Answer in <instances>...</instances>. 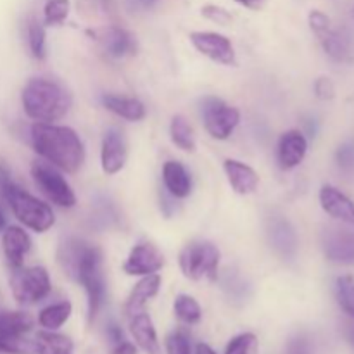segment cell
<instances>
[{"mask_svg":"<svg viewBox=\"0 0 354 354\" xmlns=\"http://www.w3.org/2000/svg\"><path fill=\"white\" fill-rule=\"evenodd\" d=\"M102 251L99 245L80 237H66L59 244L57 263L64 275L82 283L88 299V324L99 315L106 299V280L102 272Z\"/></svg>","mask_w":354,"mask_h":354,"instance_id":"1","label":"cell"},{"mask_svg":"<svg viewBox=\"0 0 354 354\" xmlns=\"http://www.w3.org/2000/svg\"><path fill=\"white\" fill-rule=\"evenodd\" d=\"M31 145L38 156L66 173H76L85 162V145L73 128L54 123H35Z\"/></svg>","mask_w":354,"mask_h":354,"instance_id":"2","label":"cell"},{"mask_svg":"<svg viewBox=\"0 0 354 354\" xmlns=\"http://www.w3.org/2000/svg\"><path fill=\"white\" fill-rule=\"evenodd\" d=\"M21 102L28 118L37 123H54L62 120L71 107V93L59 80L37 76L24 85Z\"/></svg>","mask_w":354,"mask_h":354,"instance_id":"3","label":"cell"},{"mask_svg":"<svg viewBox=\"0 0 354 354\" xmlns=\"http://www.w3.org/2000/svg\"><path fill=\"white\" fill-rule=\"evenodd\" d=\"M0 192L14 216L30 230L44 234L55 223L54 211L50 209V206L14 183L9 169L2 162H0Z\"/></svg>","mask_w":354,"mask_h":354,"instance_id":"4","label":"cell"},{"mask_svg":"<svg viewBox=\"0 0 354 354\" xmlns=\"http://www.w3.org/2000/svg\"><path fill=\"white\" fill-rule=\"evenodd\" d=\"M220 251L209 241H192L180 252V268L189 280L207 279L216 282Z\"/></svg>","mask_w":354,"mask_h":354,"instance_id":"5","label":"cell"},{"mask_svg":"<svg viewBox=\"0 0 354 354\" xmlns=\"http://www.w3.org/2000/svg\"><path fill=\"white\" fill-rule=\"evenodd\" d=\"M10 290L21 306H31L50 294L52 282L48 272L41 266H31V268H17L12 270L10 275Z\"/></svg>","mask_w":354,"mask_h":354,"instance_id":"6","label":"cell"},{"mask_svg":"<svg viewBox=\"0 0 354 354\" xmlns=\"http://www.w3.org/2000/svg\"><path fill=\"white\" fill-rule=\"evenodd\" d=\"M308 23H310L311 31L318 41L322 44L324 50L327 52L328 57L334 59L335 62H353L354 52L351 41L348 40L344 33L334 30L330 23V17L322 10L313 9L308 16Z\"/></svg>","mask_w":354,"mask_h":354,"instance_id":"7","label":"cell"},{"mask_svg":"<svg viewBox=\"0 0 354 354\" xmlns=\"http://www.w3.org/2000/svg\"><path fill=\"white\" fill-rule=\"evenodd\" d=\"M201 116L206 131L216 140H227L241 121V113L237 107L213 95L201 100Z\"/></svg>","mask_w":354,"mask_h":354,"instance_id":"8","label":"cell"},{"mask_svg":"<svg viewBox=\"0 0 354 354\" xmlns=\"http://www.w3.org/2000/svg\"><path fill=\"white\" fill-rule=\"evenodd\" d=\"M31 176L40 189V192L47 197L50 203L59 207H73L76 204V196L64 176L50 165L35 161L31 165Z\"/></svg>","mask_w":354,"mask_h":354,"instance_id":"9","label":"cell"},{"mask_svg":"<svg viewBox=\"0 0 354 354\" xmlns=\"http://www.w3.org/2000/svg\"><path fill=\"white\" fill-rule=\"evenodd\" d=\"M322 249L335 265H354V227H328L322 232Z\"/></svg>","mask_w":354,"mask_h":354,"instance_id":"10","label":"cell"},{"mask_svg":"<svg viewBox=\"0 0 354 354\" xmlns=\"http://www.w3.org/2000/svg\"><path fill=\"white\" fill-rule=\"evenodd\" d=\"M189 38L197 52L206 55L213 62L223 66L235 64L234 45H232L230 38H227L225 35L216 33V31H192Z\"/></svg>","mask_w":354,"mask_h":354,"instance_id":"11","label":"cell"},{"mask_svg":"<svg viewBox=\"0 0 354 354\" xmlns=\"http://www.w3.org/2000/svg\"><path fill=\"white\" fill-rule=\"evenodd\" d=\"M165 266V256L151 242H138L131 248L123 272L130 277H145L158 273Z\"/></svg>","mask_w":354,"mask_h":354,"instance_id":"12","label":"cell"},{"mask_svg":"<svg viewBox=\"0 0 354 354\" xmlns=\"http://www.w3.org/2000/svg\"><path fill=\"white\" fill-rule=\"evenodd\" d=\"M268 241L277 254L286 261L296 259L299 251V239H297L296 228L287 218L272 216L268 221Z\"/></svg>","mask_w":354,"mask_h":354,"instance_id":"13","label":"cell"},{"mask_svg":"<svg viewBox=\"0 0 354 354\" xmlns=\"http://www.w3.org/2000/svg\"><path fill=\"white\" fill-rule=\"evenodd\" d=\"M128 159V144L123 131L109 128L104 133L102 149H100V165L106 175H116L124 168Z\"/></svg>","mask_w":354,"mask_h":354,"instance_id":"14","label":"cell"},{"mask_svg":"<svg viewBox=\"0 0 354 354\" xmlns=\"http://www.w3.org/2000/svg\"><path fill=\"white\" fill-rule=\"evenodd\" d=\"M308 152V140L303 131L289 130L280 137L277 145V162L283 171L297 168Z\"/></svg>","mask_w":354,"mask_h":354,"instance_id":"15","label":"cell"},{"mask_svg":"<svg viewBox=\"0 0 354 354\" xmlns=\"http://www.w3.org/2000/svg\"><path fill=\"white\" fill-rule=\"evenodd\" d=\"M320 204L322 209L332 216L334 220L341 221L342 225L354 227V203L346 194H342L337 187L324 185L320 189Z\"/></svg>","mask_w":354,"mask_h":354,"instance_id":"16","label":"cell"},{"mask_svg":"<svg viewBox=\"0 0 354 354\" xmlns=\"http://www.w3.org/2000/svg\"><path fill=\"white\" fill-rule=\"evenodd\" d=\"M2 249L6 254L7 265L10 270H17L23 266L24 256L30 252L31 249V239L24 228L10 225V227L3 228L2 235Z\"/></svg>","mask_w":354,"mask_h":354,"instance_id":"17","label":"cell"},{"mask_svg":"<svg viewBox=\"0 0 354 354\" xmlns=\"http://www.w3.org/2000/svg\"><path fill=\"white\" fill-rule=\"evenodd\" d=\"M100 44H102L104 50L107 52V55L114 59H123L135 55L138 50L137 38L133 33H130L124 28L111 26L100 33L99 37Z\"/></svg>","mask_w":354,"mask_h":354,"instance_id":"18","label":"cell"},{"mask_svg":"<svg viewBox=\"0 0 354 354\" xmlns=\"http://www.w3.org/2000/svg\"><path fill=\"white\" fill-rule=\"evenodd\" d=\"M223 169L228 178V183H230L232 190L235 194L249 196V194L256 192L259 185V176L251 166L239 161V159H225Z\"/></svg>","mask_w":354,"mask_h":354,"instance_id":"19","label":"cell"},{"mask_svg":"<svg viewBox=\"0 0 354 354\" xmlns=\"http://www.w3.org/2000/svg\"><path fill=\"white\" fill-rule=\"evenodd\" d=\"M159 287H161V277H159L158 273L142 277V279L135 283L130 296H128L127 303H124V315L130 318L133 317V315L144 311L145 304H147L152 297L158 296Z\"/></svg>","mask_w":354,"mask_h":354,"instance_id":"20","label":"cell"},{"mask_svg":"<svg viewBox=\"0 0 354 354\" xmlns=\"http://www.w3.org/2000/svg\"><path fill=\"white\" fill-rule=\"evenodd\" d=\"M130 334L133 335L137 346L145 354H161L158 332H156L151 317L145 311L130 317Z\"/></svg>","mask_w":354,"mask_h":354,"instance_id":"21","label":"cell"},{"mask_svg":"<svg viewBox=\"0 0 354 354\" xmlns=\"http://www.w3.org/2000/svg\"><path fill=\"white\" fill-rule=\"evenodd\" d=\"M162 182L166 192L175 199H185L192 192V176L178 161H166L162 166Z\"/></svg>","mask_w":354,"mask_h":354,"instance_id":"22","label":"cell"},{"mask_svg":"<svg viewBox=\"0 0 354 354\" xmlns=\"http://www.w3.org/2000/svg\"><path fill=\"white\" fill-rule=\"evenodd\" d=\"M102 104L107 111L128 121H142L147 114L144 104L135 97L106 93V95H102Z\"/></svg>","mask_w":354,"mask_h":354,"instance_id":"23","label":"cell"},{"mask_svg":"<svg viewBox=\"0 0 354 354\" xmlns=\"http://www.w3.org/2000/svg\"><path fill=\"white\" fill-rule=\"evenodd\" d=\"M216 282H220L221 289L232 303H245L251 296V286L235 268H227L218 273Z\"/></svg>","mask_w":354,"mask_h":354,"instance_id":"24","label":"cell"},{"mask_svg":"<svg viewBox=\"0 0 354 354\" xmlns=\"http://www.w3.org/2000/svg\"><path fill=\"white\" fill-rule=\"evenodd\" d=\"M33 328V318L24 311H9L0 306V334L24 335Z\"/></svg>","mask_w":354,"mask_h":354,"instance_id":"25","label":"cell"},{"mask_svg":"<svg viewBox=\"0 0 354 354\" xmlns=\"http://www.w3.org/2000/svg\"><path fill=\"white\" fill-rule=\"evenodd\" d=\"M73 306L69 301H61V303L50 304V306L44 308V310L38 313V324L40 327H44L45 330H59L66 322L71 317Z\"/></svg>","mask_w":354,"mask_h":354,"instance_id":"26","label":"cell"},{"mask_svg":"<svg viewBox=\"0 0 354 354\" xmlns=\"http://www.w3.org/2000/svg\"><path fill=\"white\" fill-rule=\"evenodd\" d=\"M35 342H37V354H73L71 339L57 332H38Z\"/></svg>","mask_w":354,"mask_h":354,"instance_id":"27","label":"cell"},{"mask_svg":"<svg viewBox=\"0 0 354 354\" xmlns=\"http://www.w3.org/2000/svg\"><path fill=\"white\" fill-rule=\"evenodd\" d=\"M169 137L171 142L178 149L185 152H194L196 151V137H194V130L190 127V123L187 121L185 116L182 114H176L173 116L171 123H169Z\"/></svg>","mask_w":354,"mask_h":354,"instance_id":"28","label":"cell"},{"mask_svg":"<svg viewBox=\"0 0 354 354\" xmlns=\"http://www.w3.org/2000/svg\"><path fill=\"white\" fill-rule=\"evenodd\" d=\"M173 311H175L176 318L187 325L199 324L201 318H203V310H201L199 303L189 294H180L175 297Z\"/></svg>","mask_w":354,"mask_h":354,"instance_id":"29","label":"cell"},{"mask_svg":"<svg viewBox=\"0 0 354 354\" xmlns=\"http://www.w3.org/2000/svg\"><path fill=\"white\" fill-rule=\"evenodd\" d=\"M26 35L31 55L35 59H40V61L45 59V55H47V48H45V38H47V35H45V26L35 16H31L28 19Z\"/></svg>","mask_w":354,"mask_h":354,"instance_id":"30","label":"cell"},{"mask_svg":"<svg viewBox=\"0 0 354 354\" xmlns=\"http://www.w3.org/2000/svg\"><path fill=\"white\" fill-rule=\"evenodd\" d=\"M335 297L341 310L354 320V277L342 275L335 280Z\"/></svg>","mask_w":354,"mask_h":354,"instance_id":"31","label":"cell"},{"mask_svg":"<svg viewBox=\"0 0 354 354\" xmlns=\"http://www.w3.org/2000/svg\"><path fill=\"white\" fill-rule=\"evenodd\" d=\"M0 354H37V342L24 335L0 334Z\"/></svg>","mask_w":354,"mask_h":354,"instance_id":"32","label":"cell"},{"mask_svg":"<svg viewBox=\"0 0 354 354\" xmlns=\"http://www.w3.org/2000/svg\"><path fill=\"white\" fill-rule=\"evenodd\" d=\"M69 0H47L44 7V21L47 26H61L69 16Z\"/></svg>","mask_w":354,"mask_h":354,"instance_id":"33","label":"cell"},{"mask_svg":"<svg viewBox=\"0 0 354 354\" xmlns=\"http://www.w3.org/2000/svg\"><path fill=\"white\" fill-rule=\"evenodd\" d=\"M258 337L251 332H245L228 342L225 354H258Z\"/></svg>","mask_w":354,"mask_h":354,"instance_id":"34","label":"cell"},{"mask_svg":"<svg viewBox=\"0 0 354 354\" xmlns=\"http://www.w3.org/2000/svg\"><path fill=\"white\" fill-rule=\"evenodd\" d=\"M166 354H192V346H190V339L187 337L185 332L176 330L166 337L165 341Z\"/></svg>","mask_w":354,"mask_h":354,"instance_id":"35","label":"cell"},{"mask_svg":"<svg viewBox=\"0 0 354 354\" xmlns=\"http://www.w3.org/2000/svg\"><path fill=\"white\" fill-rule=\"evenodd\" d=\"M201 14H203L204 19L211 21V23L220 24V26H228V24L234 21L232 14L228 12L225 7L216 6V3H206V6H203Z\"/></svg>","mask_w":354,"mask_h":354,"instance_id":"36","label":"cell"},{"mask_svg":"<svg viewBox=\"0 0 354 354\" xmlns=\"http://www.w3.org/2000/svg\"><path fill=\"white\" fill-rule=\"evenodd\" d=\"M335 162L339 168L346 173L354 171V144L353 142H346L335 152Z\"/></svg>","mask_w":354,"mask_h":354,"instance_id":"37","label":"cell"},{"mask_svg":"<svg viewBox=\"0 0 354 354\" xmlns=\"http://www.w3.org/2000/svg\"><path fill=\"white\" fill-rule=\"evenodd\" d=\"M315 95L320 100H332L335 97V86L330 78L327 76H320L315 82Z\"/></svg>","mask_w":354,"mask_h":354,"instance_id":"38","label":"cell"},{"mask_svg":"<svg viewBox=\"0 0 354 354\" xmlns=\"http://www.w3.org/2000/svg\"><path fill=\"white\" fill-rule=\"evenodd\" d=\"M287 354H313L311 351L310 339L304 335H296L290 339L289 346H287Z\"/></svg>","mask_w":354,"mask_h":354,"instance_id":"39","label":"cell"},{"mask_svg":"<svg viewBox=\"0 0 354 354\" xmlns=\"http://www.w3.org/2000/svg\"><path fill=\"white\" fill-rule=\"evenodd\" d=\"M111 354H137V348H135L131 342L128 341H121L118 342V344H113V351Z\"/></svg>","mask_w":354,"mask_h":354,"instance_id":"40","label":"cell"},{"mask_svg":"<svg viewBox=\"0 0 354 354\" xmlns=\"http://www.w3.org/2000/svg\"><path fill=\"white\" fill-rule=\"evenodd\" d=\"M107 337H109V341L113 342V344H118V342L123 341V330L120 328V325L116 324H109L107 325Z\"/></svg>","mask_w":354,"mask_h":354,"instance_id":"41","label":"cell"},{"mask_svg":"<svg viewBox=\"0 0 354 354\" xmlns=\"http://www.w3.org/2000/svg\"><path fill=\"white\" fill-rule=\"evenodd\" d=\"M234 2H237L239 6L245 7V9L259 10V9H263V6L266 3V0H234Z\"/></svg>","mask_w":354,"mask_h":354,"instance_id":"42","label":"cell"},{"mask_svg":"<svg viewBox=\"0 0 354 354\" xmlns=\"http://www.w3.org/2000/svg\"><path fill=\"white\" fill-rule=\"evenodd\" d=\"M346 339H348L349 344L354 348V324L346 325Z\"/></svg>","mask_w":354,"mask_h":354,"instance_id":"43","label":"cell"},{"mask_svg":"<svg viewBox=\"0 0 354 354\" xmlns=\"http://www.w3.org/2000/svg\"><path fill=\"white\" fill-rule=\"evenodd\" d=\"M196 354H216V353H214L213 349H211L207 344H204V342H201V344H197Z\"/></svg>","mask_w":354,"mask_h":354,"instance_id":"44","label":"cell"},{"mask_svg":"<svg viewBox=\"0 0 354 354\" xmlns=\"http://www.w3.org/2000/svg\"><path fill=\"white\" fill-rule=\"evenodd\" d=\"M3 228H6V214L0 209V232H3Z\"/></svg>","mask_w":354,"mask_h":354,"instance_id":"45","label":"cell"}]
</instances>
